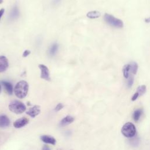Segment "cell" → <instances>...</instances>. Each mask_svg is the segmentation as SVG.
I'll return each mask as SVG.
<instances>
[{"label":"cell","instance_id":"cell-23","mask_svg":"<svg viewBox=\"0 0 150 150\" xmlns=\"http://www.w3.org/2000/svg\"><path fill=\"white\" fill-rule=\"evenodd\" d=\"M4 12H5V9L4 8H2L0 9V19H1V17L2 16V15H4Z\"/></svg>","mask_w":150,"mask_h":150},{"label":"cell","instance_id":"cell-13","mask_svg":"<svg viewBox=\"0 0 150 150\" xmlns=\"http://www.w3.org/2000/svg\"><path fill=\"white\" fill-rule=\"evenodd\" d=\"M73 121H74V118L73 117L67 115L62 120V121L60 122V125L61 126H65L71 124V122H73Z\"/></svg>","mask_w":150,"mask_h":150},{"label":"cell","instance_id":"cell-18","mask_svg":"<svg viewBox=\"0 0 150 150\" xmlns=\"http://www.w3.org/2000/svg\"><path fill=\"white\" fill-rule=\"evenodd\" d=\"M130 64V71L133 74H135L137 73L138 66V64L135 62H132L129 63Z\"/></svg>","mask_w":150,"mask_h":150},{"label":"cell","instance_id":"cell-20","mask_svg":"<svg viewBox=\"0 0 150 150\" xmlns=\"http://www.w3.org/2000/svg\"><path fill=\"white\" fill-rule=\"evenodd\" d=\"M134 78L133 76H129V77L128 78V81H127V86L129 88L131 87L133 83H134Z\"/></svg>","mask_w":150,"mask_h":150},{"label":"cell","instance_id":"cell-24","mask_svg":"<svg viewBox=\"0 0 150 150\" xmlns=\"http://www.w3.org/2000/svg\"><path fill=\"white\" fill-rule=\"evenodd\" d=\"M42 150H50V148H49V147L48 146H47V145H44V146H43Z\"/></svg>","mask_w":150,"mask_h":150},{"label":"cell","instance_id":"cell-16","mask_svg":"<svg viewBox=\"0 0 150 150\" xmlns=\"http://www.w3.org/2000/svg\"><path fill=\"white\" fill-rule=\"evenodd\" d=\"M142 112V109L138 108V109H137L136 110H135V111L133 113V118L135 122H137L139 120V118L141 116Z\"/></svg>","mask_w":150,"mask_h":150},{"label":"cell","instance_id":"cell-4","mask_svg":"<svg viewBox=\"0 0 150 150\" xmlns=\"http://www.w3.org/2000/svg\"><path fill=\"white\" fill-rule=\"evenodd\" d=\"M8 108L11 112L15 114H21L26 110L25 105L23 103L18 100L12 101L9 104Z\"/></svg>","mask_w":150,"mask_h":150},{"label":"cell","instance_id":"cell-5","mask_svg":"<svg viewBox=\"0 0 150 150\" xmlns=\"http://www.w3.org/2000/svg\"><path fill=\"white\" fill-rule=\"evenodd\" d=\"M38 66L41 71L40 77L45 80L50 81L49 70V69L47 68V67L43 64H39Z\"/></svg>","mask_w":150,"mask_h":150},{"label":"cell","instance_id":"cell-27","mask_svg":"<svg viewBox=\"0 0 150 150\" xmlns=\"http://www.w3.org/2000/svg\"><path fill=\"white\" fill-rule=\"evenodd\" d=\"M1 85L0 84V93H1Z\"/></svg>","mask_w":150,"mask_h":150},{"label":"cell","instance_id":"cell-28","mask_svg":"<svg viewBox=\"0 0 150 150\" xmlns=\"http://www.w3.org/2000/svg\"><path fill=\"white\" fill-rule=\"evenodd\" d=\"M3 2V0H0V4H2Z\"/></svg>","mask_w":150,"mask_h":150},{"label":"cell","instance_id":"cell-19","mask_svg":"<svg viewBox=\"0 0 150 150\" xmlns=\"http://www.w3.org/2000/svg\"><path fill=\"white\" fill-rule=\"evenodd\" d=\"M146 86L145 85H141L138 86L136 91V93L139 95V96H142L146 92Z\"/></svg>","mask_w":150,"mask_h":150},{"label":"cell","instance_id":"cell-12","mask_svg":"<svg viewBox=\"0 0 150 150\" xmlns=\"http://www.w3.org/2000/svg\"><path fill=\"white\" fill-rule=\"evenodd\" d=\"M10 124V120L6 115H0V127H8Z\"/></svg>","mask_w":150,"mask_h":150},{"label":"cell","instance_id":"cell-8","mask_svg":"<svg viewBox=\"0 0 150 150\" xmlns=\"http://www.w3.org/2000/svg\"><path fill=\"white\" fill-rule=\"evenodd\" d=\"M8 59L4 56H0V73L5 71L8 67Z\"/></svg>","mask_w":150,"mask_h":150},{"label":"cell","instance_id":"cell-2","mask_svg":"<svg viewBox=\"0 0 150 150\" xmlns=\"http://www.w3.org/2000/svg\"><path fill=\"white\" fill-rule=\"evenodd\" d=\"M104 19L106 23L114 28H121L124 26L123 22L121 19L115 18L112 15L107 13H105L104 15Z\"/></svg>","mask_w":150,"mask_h":150},{"label":"cell","instance_id":"cell-22","mask_svg":"<svg viewBox=\"0 0 150 150\" xmlns=\"http://www.w3.org/2000/svg\"><path fill=\"white\" fill-rule=\"evenodd\" d=\"M30 53V50H25L23 52V54H22V56H23V57H27L28 55H29Z\"/></svg>","mask_w":150,"mask_h":150},{"label":"cell","instance_id":"cell-21","mask_svg":"<svg viewBox=\"0 0 150 150\" xmlns=\"http://www.w3.org/2000/svg\"><path fill=\"white\" fill-rule=\"evenodd\" d=\"M63 108V105L62 103H59L58 104H57V105L54 108V111H59V110H60Z\"/></svg>","mask_w":150,"mask_h":150},{"label":"cell","instance_id":"cell-3","mask_svg":"<svg viewBox=\"0 0 150 150\" xmlns=\"http://www.w3.org/2000/svg\"><path fill=\"white\" fill-rule=\"evenodd\" d=\"M121 132L127 138H132L136 134V128L132 123L127 122L122 127Z\"/></svg>","mask_w":150,"mask_h":150},{"label":"cell","instance_id":"cell-10","mask_svg":"<svg viewBox=\"0 0 150 150\" xmlns=\"http://www.w3.org/2000/svg\"><path fill=\"white\" fill-rule=\"evenodd\" d=\"M40 139L45 143L46 144H50L52 145H55L56 144V139L53 137L49 136V135H42L40 137Z\"/></svg>","mask_w":150,"mask_h":150},{"label":"cell","instance_id":"cell-1","mask_svg":"<svg viewBox=\"0 0 150 150\" xmlns=\"http://www.w3.org/2000/svg\"><path fill=\"white\" fill-rule=\"evenodd\" d=\"M29 89L28 83L25 80L18 81L14 87L15 96L19 98H23L28 94Z\"/></svg>","mask_w":150,"mask_h":150},{"label":"cell","instance_id":"cell-11","mask_svg":"<svg viewBox=\"0 0 150 150\" xmlns=\"http://www.w3.org/2000/svg\"><path fill=\"white\" fill-rule=\"evenodd\" d=\"M2 84L4 86L5 91L9 95L12 94L13 87H12V84L10 82L6 81H2Z\"/></svg>","mask_w":150,"mask_h":150},{"label":"cell","instance_id":"cell-14","mask_svg":"<svg viewBox=\"0 0 150 150\" xmlns=\"http://www.w3.org/2000/svg\"><path fill=\"white\" fill-rule=\"evenodd\" d=\"M58 48H59V45L57 43H54L52 44L49 49V54L50 56H54L58 50Z\"/></svg>","mask_w":150,"mask_h":150},{"label":"cell","instance_id":"cell-26","mask_svg":"<svg viewBox=\"0 0 150 150\" xmlns=\"http://www.w3.org/2000/svg\"><path fill=\"white\" fill-rule=\"evenodd\" d=\"M60 1V0H54V4H57Z\"/></svg>","mask_w":150,"mask_h":150},{"label":"cell","instance_id":"cell-25","mask_svg":"<svg viewBox=\"0 0 150 150\" xmlns=\"http://www.w3.org/2000/svg\"><path fill=\"white\" fill-rule=\"evenodd\" d=\"M145 22L146 23H149L150 22V16H149L148 18L145 19Z\"/></svg>","mask_w":150,"mask_h":150},{"label":"cell","instance_id":"cell-6","mask_svg":"<svg viewBox=\"0 0 150 150\" xmlns=\"http://www.w3.org/2000/svg\"><path fill=\"white\" fill-rule=\"evenodd\" d=\"M28 122H29V120L27 118L22 117V118L16 120L13 122V125L15 128H22V127H24L25 125H26L28 123Z\"/></svg>","mask_w":150,"mask_h":150},{"label":"cell","instance_id":"cell-7","mask_svg":"<svg viewBox=\"0 0 150 150\" xmlns=\"http://www.w3.org/2000/svg\"><path fill=\"white\" fill-rule=\"evenodd\" d=\"M40 112V107L39 105H34L33 107L30 108L26 112V113L30 116L32 118L35 117L36 116H37Z\"/></svg>","mask_w":150,"mask_h":150},{"label":"cell","instance_id":"cell-17","mask_svg":"<svg viewBox=\"0 0 150 150\" xmlns=\"http://www.w3.org/2000/svg\"><path fill=\"white\" fill-rule=\"evenodd\" d=\"M129 71H130V64H127L124 65L122 69V72H123V76L125 79H128L129 77Z\"/></svg>","mask_w":150,"mask_h":150},{"label":"cell","instance_id":"cell-9","mask_svg":"<svg viewBox=\"0 0 150 150\" xmlns=\"http://www.w3.org/2000/svg\"><path fill=\"white\" fill-rule=\"evenodd\" d=\"M19 15V9L18 8V6L16 5L14 6L10 13H9V18L11 20H14V19H16Z\"/></svg>","mask_w":150,"mask_h":150},{"label":"cell","instance_id":"cell-15","mask_svg":"<svg viewBox=\"0 0 150 150\" xmlns=\"http://www.w3.org/2000/svg\"><path fill=\"white\" fill-rule=\"evenodd\" d=\"M86 16L87 18L90 19H96L99 18L101 16V13L97 11H92L88 12Z\"/></svg>","mask_w":150,"mask_h":150}]
</instances>
